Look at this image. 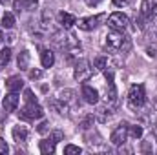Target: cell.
<instances>
[{"mask_svg": "<svg viewBox=\"0 0 157 155\" xmlns=\"http://www.w3.org/2000/svg\"><path fill=\"white\" fill-rule=\"evenodd\" d=\"M104 46L108 47V51H113V53H128L130 47H132V40L130 37L124 35V31H113L106 35V42Z\"/></svg>", "mask_w": 157, "mask_h": 155, "instance_id": "6da1fadb", "label": "cell"}, {"mask_svg": "<svg viewBox=\"0 0 157 155\" xmlns=\"http://www.w3.org/2000/svg\"><path fill=\"white\" fill-rule=\"evenodd\" d=\"M51 44H53V47H57V49H60V51H73V49L80 47V46H78V40L75 39V35L68 33V29H66V31L62 29V31L53 33Z\"/></svg>", "mask_w": 157, "mask_h": 155, "instance_id": "7a4b0ae2", "label": "cell"}, {"mask_svg": "<svg viewBox=\"0 0 157 155\" xmlns=\"http://www.w3.org/2000/svg\"><path fill=\"white\" fill-rule=\"evenodd\" d=\"M128 106L132 110H141L144 104H146V91H144V86L143 84H133L128 91Z\"/></svg>", "mask_w": 157, "mask_h": 155, "instance_id": "3957f363", "label": "cell"}, {"mask_svg": "<svg viewBox=\"0 0 157 155\" xmlns=\"http://www.w3.org/2000/svg\"><path fill=\"white\" fill-rule=\"evenodd\" d=\"M18 117L22 120H37V119L44 117V110H42V106H39V102H31V104H26L20 110Z\"/></svg>", "mask_w": 157, "mask_h": 155, "instance_id": "277c9868", "label": "cell"}, {"mask_svg": "<svg viewBox=\"0 0 157 155\" xmlns=\"http://www.w3.org/2000/svg\"><path fill=\"white\" fill-rule=\"evenodd\" d=\"M93 75V68L90 66V62L86 60V59H80L77 64H75V71H73V77L75 80L78 82H86V80H90Z\"/></svg>", "mask_w": 157, "mask_h": 155, "instance_id": "5b68a950", "label": "cell"}, {"mask_svg": "<svg viewBox=\"0 0 157 155\" xmlns=\"http://www.w3.org/2000/svg\"><path fill=\"white\" fill-rule=\"evenodd\" d=\"M128 24H130V18H128V15H124V13H112L110 17H108V26L113 29V31H124L126 28H128Z\"/></svg>", "mask_w": 157, "mask_h": 155, "instance_id": "8992f818", "label": "cell"}, {"mask_svg": "<svg viewBox=\"0 0 157 155\" xmlns=\"http://www.w3.org/2000/svg\"><path fill=\"white\" fill-rule=\"evenodd\" d=\"M110 141H112V144H115V146H122V144L128 141V124H126V122H121L117 128L113 130Z\"/></svg>", "mask_w": 157, "mask_h": 155, "instance_id": "52a82bcc", "label": "cell"}, {"mask_svg": "<svg viewBox=\"0 0 157 155\" xmlns=\"http://www.w3.org/2000/svg\"><path fill=\"white\" fill-rule=\"evenodd\" d=\"M104 18V15H93V17H86V18H80L77 20V26L78 29H82V31H91V29H95L97 26H99V22Z\"/></svg>", "mask_w": 157, "mask_h": 155, "instance_id": "ba28073f", "label": "cell"}, {"mask_svg": "<svg viewBox=\"0 0 157 155\" xmlns=\"http://www.w3.org/2000/svg\"><path fill=\"white\" fill-rule=\"evenodd\" d=\"M141 15H144L146 18L154 20L157 17V0H143V4H141Z\"/></svg>", "mask_w": 157, "mask_h": 155, "instance_id": "9c48e42d", "label": "cell"}, {"mask_svg": "<svg viewBox=\"0 0 157 155\" xmlns=\"http://www.w3.org/2000/svg\"><path fill=\"white\" fill-rule=\"evenodd\" d=\"M18 102H20V97H18L15 91H9V93L4 97V112H6V113L15 112L17 106H18Z\"/></svg>", "mask_w": 157, "mask_h": 155, "instance_id": "30bf717a", "label": "cell"}, {"mask_svg": "<svg viewBox=\"0 0 157 155\" xmlns=\"http://www.w3.org/2000/svg\"><path fill=\"white\" fill-rule=\"evenodd\" d=\"M82 99H84V102H88V104H97L99 102V91L95 89V88H91V86H82Z\"/></svg>", "mask_w": 157, "mask_h": 155, "instance_id": "8fae6325", "label": "cell"}, {"mask_svg": "<svg viewBox=\"0 0 157 155\" xmlns=\"http://www.w3.org/2000/svg\"><path fill=\"white\" fill-rule=\"evenodd\" d=\"M37 6H39V0H15L13 2V9L17 13H20V11H31Z\"/></svg>", "mask_w": 157, "mask_h": 155, "instance_id": "7c38bea8", "label": "cell"}, {"mask_svg": "<svg viewBox=\"0 0 157 155\" xmlns=\"http://www.w3.org/2000/svg\"><path fill=\"white\" fill-rule=\"evenodd\" d=\"M59 22H60L62 29H71L73 26H77V18L70 13H64V11L59 13Z\"/></svg>", "mask_w": 157, "mask_h": 155, "instance_id": "4fadbf2b", "label": "cell"}, {"mask_svg": "<svg viewBox=\"0 0 157 155\" xmlns=\"http://www.w3.org/2000/svg\"><path fill=\"white\" fill-rule=\"evenodd\" d=\"M13 139H15V142H26L28 139H29V131H28V128L26 126H15L13 128Z\"/></svg>", "mask_w": 157, "mask_h": 155, "instance_id": "5bb4252c", "label": "cell"}, {"mask_svg": "<svg viewBox=\"0 0 157 155\" xmlns=\"http://www.w3.org/2000/svg\"><path fill=\"white\" fill-rule=\"evenodd\" d=\"M6 88H7V91H20L22 88H24V80L18 77V75H13V77H9L6 80Z\"/></svg>", "mask_w": 157, "mask_h": 155, "instance_id": "9a60e30c", "label": "cell"}, {"mask_svg": "<svg viewBox=\"0 0 157 155\" xmlns=\"http://www.w3.org/2000/svg\"><path fill=\"white\" fill-rule=\"evenodd\" d=\"M40 60H42V66H44V68H51V66L55 64V55H53V51H51V49H42Z\"/></svg>", "mask_w": 157, "mask_h": 155, "instance_id": "2e32d148", "label": "cell"}, {"mask_svg": "<svg viewBox=\"0 0 157 155\" xmlns=\"http://www.w3.org/2000/svg\"><path fill=\"white\" fill-rule=\"evenodd\" d=\"M39 150H40V153H42V155H51V153H55V142H53L51 139L40 141Z\"/></svg>", "mask_w": 157, "mask_h": 155, "instance_id": "e0dca14e", "label": "cell"}, {"mask_svg": "<svg viewBox=\"0 0 157 155\" xmlns=\"http://www.w3.org/2000/svg\"><path fill=\"white\" fill-rule=\"evenodd\" d=\"M143 133H144L143 126H139V124H135V126H128V139H132V141H139V139L143 137Z\"/></svg>", "mask_w": 157, "mask_h": 155, "instance_id": "ac0fdd59", "label": "cell"}, {"mask_svg": "<svg viewBox=\"0 0 157 155\" xmlns=\"http://www.w3.org/2000/svg\"><path fill=\"white\" fill-rule=\"evenodd\" d=\"M49 104H51V108H53L57 113H60V115H68V110H70V108H68V104L62 102L60 99H55V100H51Z\"/></svg>", "mask_w": 157, "mask_h": 155, "instance_id": "d6986e66", "label": "cell"}, {"mask_svg": "<svg viewBox=\"0 0 157 155\" xmlns=\"http://www.w3.org/2000/svg\"><path fill=\"white\" fill-rule=\"evenodd\" d=\"M17 64H18V68H20V70H28V68H29V53H28V51L18 53Z\"/></svg>", "mask_w": 157, "mask_h": 155, "instance_id": "ffe728a7", "label": "cell"}, {"mask_svg": "<svg viewBox=\"0 0 157 155\" xmlns=\"http://www.w3.org/2000/svg\"><path fill=\"white\" fill-rule=\"evenodd\" d=\"M59 99H60L62 102H66V104H71V102L75 100V91H73V89H62V91L59 93Z\"/></svg>", "mask_w": 157, "mask_h": 155, "instance_id": "44dd1931", "label": "cell"}, {"mask_svg": "<svg viewBox=\"0 0 157 155\" xmlns=\"http://www.w3.org/2000/svg\"><path fill=\"white\" fill-rule=\"evenodd\" d=\"M13 26H15V15H13V13H9V11H6V13H4V17H2V28L11 29Z\"/></svg>", "mask_w": 157, "mask_h": 155, "instance_id": "7402d4cb", "label": "cell"}, {"mask_svg": "<svg viewBox=\"0 0 157 155\" xmlns=\"http://www.w3.org/2000/svg\"><path fill=\"white\" fill-rule=\"evenodd\" d=\"M9 60H11V49L9 47H4L0 51V68H6L9 64Z\"/></svg>", "mask_w": 157, "mask_h": 155, "instance_id": "603a6c76", "label": "cell"}, {"mask_svg": "<svg viewBox=\"0 0 157 155\" xmlns=\"http://www.w3.org/2000/svg\"><path fill=\"white\" fill-rule=\"evenodd\" d=\"M93 68L99 70V71H104V70L108 68V59H106V57H97V59L93 60Z\"/></svg>", "mask_w": 157, "mask_h": 155, "instance_id": "cb8c5ba5", "label": "cell"}, {"mask_svg": "<svg viewBox=\"0 0 157 155\" xmlns=\"http://www.w3.org/2000/svg\"><path fill=\"white\" fill-rule=\"evenodd\" d=\"M49 139L57 144V142H60V141H64V133L60 131V130H53L51 133H49Z\"/></svg>", "mask_w": 157, "mask_h": 155, "instance_id": "d4e9b609", "label": "cell"}, {"mask_svg": "<svg viewBox=\"0 0 157 155\" xmlns=\"http://www.w3.org/2000/svg\"><path fill=\"white\" fill-rule=\"evenodd\" d=\"M80 152H82V150H80L78 146H75V144H68V146L64 148V153L66 155H80Z\"/></svg>", "mask_w": 157, "mask_h": 155, "instance_id": "484cf974", "label": "cell"}, {"mask_svg": "<svg viewBox=\"0 0 157 155\" xmlns=\"http://www.w3.org/2000/svg\"><path fill=\"white\" fill-rule=\"evenodd\" d=\"M49 22H51V15H49L48 11H44V13H42V28L48 29V28H49Z\"/></svg>", "mask_w": 157, "mask_h": 155, "instance_id": "4316f807", "label": "cell"}, {"mask_svg": "<svg viewBox=\"0 0 157 155\" xmlns=\"http://www.w3.org/2000/svg\"><path fill=\"white\" fill-rule=\"evenodd\" d=\"M24 99H26V102H28V104L37 102V97L33 95V91H31V89H26V91H24Z\"/></svg>", "mask_w": 157, "mask_h": 155, "instance_id": "83f0119b", "label": "cell"}, {"mask_svg": "<svg viewBox=\"0 0 157 155\" xmlns=\"http://www.w3.org/2000/svg\"><path fill=\"white\" fill-rule=\"evenodd\" d=\"M37 131H39V133H48V131H49V122H48V120H42L39 126H37Z\"/></svg>", "mask_w": 157, "mask_h": 155, "instance_id": "f1b7e54d", "label": "cell"}, {"mask_svg": "<svg viewBox=\"0 0 157 155\" xmlns=\"http://www.w3.org/2000/svg\"><path fill=\"white\" fill-rule=\"evenodd\" d=\"M91 124H93V115H88L82 122H80V128H82V130H88Z\"/></svg>", "mask_w": 157, "mask_h": 155, "instance_id": "f546056e", "label": "cell"}, {"mask_svg": "<svg viewBox=\"0 0 157 155\" xmlns=\"http://www.w3.org/2000/svg\"><path fill=\"white\" fill-rule=\"evenodd\" d=\"M146 53H148V57H154V59H157V44L148 46V47H146Z\"/></svg>", "mask_w": 157, "mask_h": 155, "instance_id": "4dcf8cb0", "label": "cell"}, {"mask_svg": "<svg viewBox=\"0 0 157 155\" xmlns=\"http://www.w3.org/2000/svg\"><path fill=\"white\" fill-rule=\"evenodd\" d=\"M9 152V148H7V144H6V141L0 137V155H7Z\"/></svg>", "mask_w": 157, "mask_h": 155, "instance_id": "1f68e13d", "label": "cell"}, {"mask_svg": "<svg viewBox=\"0 0 157 155\" xmlns=\"http://www.w3.org/2000/svg\"><path fill=\"white\" fill-rule=\"evenodd\" d=\"M40 77H42V71H40V70H31V71H29V78H31V80H39Z\"/></svg>", "mask_w": 157, "mask_h": 155, "instance_id": "d6a6232c", "label": "cell"}, {"mask_svg": "<svg viewBox=\"0 0 157 155\" xmlns=\"http://www.w3.org/2000/svg\"><path fill=\"white\" fill-rule=\"evenodd\" d=\"M133 0H113V4L117 6V7H126V6H130Z\"/></svg>", "mask_w": 157, "mask_h": 155, "instance_id": "836d02e7", "label": "cell"}, {"mask_svg": "<svg viewBox=\"0 0 157 155\" xmlns=\"http://www.w3.org/2000/svg\"><path fill=\"white\" fill-rule=\"evenodd\" d=\"M84 2H86V6H90V7H97L102 0H84Z\"/></svg>", "mask_w": 157, "mask_h": 155, "instance_id": "e575fe53", "label": "cell"}, {"mask_svg": "<svg viewBox=\"0 0 157 155\" xmlns=\"http://www.w3.org/2000/svg\"><path fill=\"white\" fill-rule=\"evenodd\" d=\"M0 4H4V6H7V4H9V0H0Z\"/></svg>", "mask_w": 157, "mask_h": 155, "instance_id": "d590c367", "label": "cell"}, {"mask_svg": "<svg viewBox=\"0 0 157 155\" xmlns=\"http://www.w3.org/2000/svg\"><path fill=\"white\" fill-rule=\"evenodd\" d=\"M2 42H4V33L0 31V44H2Z\"/></svg>", "mask_w": 157, "mask_h": 155, "instance_id": "8d00e7d4", "label": "cell"}, {"mask_svg": "<svg viewBox=\"0 0 157 155\" xmlns=\"http://www.w3.org/2000/svg\"><path fill=\"white\" fill-rule=\"evenodd\" d=\"M154 106H155V110H157V97H155V100H154Z\"/></svg>", "mask_w": 157, "mask_h": 155, "instance_id": "74e56055", "label": "cell"}, {"mask_svg": "<svg viewBox=\"0 0 157 155\" xmlns=\"http://www.w3.org/2000/svg\"><path fill=\"white\" fill-rule=\"evenodd\" d=\"M154 131H155V133H154V135H155V141H157V126H155V130H154Z\"/></svg>", "mask_w": 157, "mask_h": 155, "instance_id": "f35d334b", "label": "cell"}]
</instances>
